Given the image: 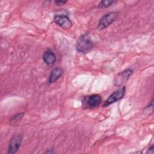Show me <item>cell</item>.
I'll use <instances>...</instances> for the list:
<instances>
[{
	"mask_svg": "<svg viewBox=\"0 0 154 154\" xmlns=\"http://www.w3.org/2000/svg\"><path fill=\"white\" fill-rule=\"evenodd\" d=\"M119 13L117 11H111L104 14L99 21L97 29L102 30L107 28L117 19Z\"/></svg>",
	"mask_w": 154,
	"mask_h": 154,
	"instance_id": "2",
	"label": "cell"
},
{
	"mask_svg": "<svg viewBox=\"0 0 154 154\" xmlns=\"http://www.w3.org/2000/svg\"><path fill=\"white\" fill-rule=\"evenodd\" d=\"M125 93H126V87H125V86L114 91L109 96V97L105 101V102L103 103V106H105V107L107 106L122 99L123 97V96H125Z\"/></svg>",
	"mask_w": 154,
	"mask_h": 154,
	"instance_id": "3",
	"label": "cell"
},
{
	"mask_svg": "<svg viewBox=\"0 0 154 154\" xmlns=\"http://www.w3.org/2000/svg\"><path fill=\"white\" fill-rule=\"evenodd\" d=\"M63 74V70L60 67H56L54 69L49 75V82L50 84L55 82L58 79L60 78V76Z\"/></svg>",
	"mask_w": 154,
	"mask_h": 154,
	"instance_id": "9",
	"label": "cell"
},
{
	"mask_svg": "<svg viewBox=\"0 0 154 154\" xmlns=\"http://www.w3.org/2000/svg\"><path fill=\"white\" fill-rule=\"evenodd\" d=\"M132 70L130 69H127L119 73L117 75L115 76L114 79V85L116 86H120L123 85L128 81L129 78L132 75Z\"/></svg>",
	"mask_w": 154,
	"mask_h": 154,
	"instance_id": "5",
	"label": "cell"
},
{
	"mask_svg": "<svg viewBox=\"0 0 154 154\" xmlns=\"http://www.w3.org/2000/svg\"><path fill=\"white\" fill-rule=\"evenodd\" d=\"M24 116V113H19L17 114H16L14 116H13L10 120V124L11 126H14L17 125L23 118Z\"/></svg>",
	"mask_w": 154,
	"mask_h": 154,
	"instance_id": "10",
	"label": "cell"
},
{
	"mask_svg": "<svg viewBox=\"0 0 154 154\" xmlns=\"http://www.w3.org/2000/svg\"><path fill=\"white\" fill-rule=\"evenodd\" d=\"M54 22L64 29H69L72 26V22L69 17L64 14H57L54 17Z\"/></svg>",
	"mask_w": 154,
	"mask_h": 154,
	"instance_id": "4",
	"label": "cell"
},
{
	"mask_svg": "<svg viewBox=\"0 0 154 154\" xmlns=\"http://www.w3.org/2000/svg\"><path fill=\"white\" fill-rule=\"evenodd\" d=\"M67 2V1H55V3L57 5L61 6V5H63L64 4H66Z\"/></svg>",
	"mask_w": 154,
	"mask_h": 154,
	"instance_id": "12",
	"label": "cell"
},
{
	"mask_svg": "<svg viewBox=\"0 0 154 154\" xmlns=\"http://www.w3.org/2000/svg\"><path fill=\"white\" fill-rule=\"evenodd\" d=\"M147 152L152 153H153V145H152V146L149 148Z\"/></svg>",
	"mask_w": 154,
	"mask_h": 154,
	"instance_id": "13",
	"label": "cell"
},
{
	"mask_svg": "<svg viewBox=\"0 0 154 154\" xmlns=\"http://www.w3.org/2000/svg\"><path fill=\"white\" fill-rule=\"evenodd\" d=\"M115 1H111V0H105V1H102L99 2L98 5V7L100 8H107L109 6H111Z\"/></svg>",
	"mask_w": 154,
	"mask_h": 154,
	"instance_id": "11",
	"label": "cell"
},
{
	"mask_svg": "<svg viewBox=\"0 0 154 154\" xmlns=\"http://www.w3.org/2000/svg\"><path fill=\"white\" fill-rule=\"evenodd\" d=\"M43 60L48 65H52L56 61V56L53 52L48 50L43 53Z\"/></svg>",
	"mask_w": 154,
	"mask_h": 154,
	"instance_id": "8",
	"label": "cell"
},
{
	"mask_svg": "<svg viewBox=\"0 0 154 154\" xmlns=\"http://www.w3.org/2000/svg\"><path fill=\"white\" fill-rule=\"evenodd\" d=\"M93 42L89 34H84L77 40L76 49L79 52L86 54L93 48Z\"/></svg>",
	"mask_w": 154,
	"mask_h": 154,
	"instance_id": "1",
	"label": "cell"
},
{
	"mask_svg": "<svg viewBox=\"0 0 154 154\" xmlns=\"http://www.w3.org/2000/svg\"><path fill=\"white\" fill-rule=\"evenodd\" d=\"M101 96L98 94H93L87 96L84 100V105L87 108L97 107L101 102Z\"/></svg>",
	"mask_w": 154,
	"mask_h": 154,
	"instance_id": "7",
	"label": "cell"
},
{
	"mask_svg": "<svg viewBox=\"0 0 154 154\" xmlns=\"http://www.w3.org/2000/svg\"><path fill=\"white\" fill-rule=\"evenodd\" d=\"M22 140V136L21 135H15L13 136L9 143L8 153L13 154L16 153L20 146Z\"/></svg>",
	"mask_w": 154,
	"mask_h": 154,
	"instance_id": "6",
	"label": "cell"
}]
</instances>
